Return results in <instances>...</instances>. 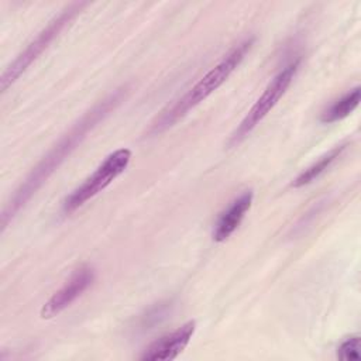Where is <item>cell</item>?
Masks as SVG:
<instances>
[{
	"label": "cell",
	"mask_w": 361,
	"mask_h": 361,
	"mask_svg": "<svg viewBox=\"0 0 361 361\" xmlns=\"http://www.w3.org/2000/svg\"><path fill=\"white\" fill-rule=\"evenodd\" d=\"M127 87H118L103 100L96 103L78 120L71 130L42 157V159L32 168L24 182L17 188L11 199L7 202L1 213V230L14 219V216L25 206L32 195L42 186V183L54 173V171L68 158V155L78 147L86 134L94 128L114 107L120 104Z\"/></svg>",
	"instance_id": "6da1fadb"
},
{
	"label": "cell",
	"mask_w": 361,
	"mask_h": 361,
	"mask_svg": "<svg viewBox=\"0 0 361 361\" xmlns=\"http://www.w3.org/2000/svg\"><path fill=\"white\" fill-rule=\"evenodd\" d=\"M252 44L254 37H250L231 48L224 55V58L216 66H213L199 82H196L182 97L161 111V114L152 121L148 134L158 135L164 133L182 117H185L192 109L200 104L204 99H207L214 90H217L240 66Z\"/></svg>",
	"instance_id": "7a4b0ae2"
},
{
	"label": "cell",
	"mask_w": 361,
	"mask_h": 361,
	"mask_svg": "<svg viewBox=\"0 0 361 361\" xmlns=\"http://www.w3.org/2000/svg\"><path fill=\"white\" fill-rule=\"evenodd\" d=\"M86 3H72L65 7L56 17H54L45 28H42L37 37L25 47L23 52L6 68L1 75V92H6L25 71L27 68L49 47V44L59 35V32L82 11Z\"/></svg>",
	"instance_id": "3957f363"
},
{
	"label": "cell",
	"mask_w": 361,
	"mask_h": 361,
	"mask_svg": "<svg viewBox=\"0 0 361 361\" xmlns=\"http://www.w3.org/2000/svg\"><path fill=\"white\" fill-rule=\"evenodd\" d=\"M131 161V151L120 148L106 157V159L96 168V171L85 179L72 193H69L63 203L62 210L69 214L83 206L89 199L94 197L104 188H107L118 175H121Z\"/></svg>",
	"instance_id": "277c9868"
},
{
	"label": "cell",
	"mask_w": 361,
	"mask_h": 361,
	"mask_svg": "<svg viewBox=\"0 0 361 361\" xmlns=\"http://www.w3.org/2000/svg\"><path fill=\"white\" fill-rule=\"evenodd\" d=\"M298 68H299V59H295L275 75V78L268 83L262 94L252 104V107L248 110L245 117L241 120V123L230 135L227 142L228 147H234L240 144L259 124V121L274 109V106L279 102V99L285 94L286 89L290 86Z\"/></svg>",
	"instance_id": "5b68a950"
},
{
	"label": "cell",
	"mask_w": 361,
	"mask_h": 361,
	"mask_svg": "<svg viewBox=\"0 0 361 361\" xmlns=\"http://www.w3.org/2000/svg\"><path fill=\"white\" fill-rule=\"evenodd\" d=\"M94 281V271L89 265L78 268L66 283L58 289L41 307V317L51 319L65 310L72 302H75Z\"/></svg>",
	"instance_id": "8992f818"
},
{
	"label": "cell",
	"mask_w": 361,
	"mask_h": 361,
	"mask_svg": "<svg viewBox=\"0 0 361 361\" xmlns=\"http://www.w3.org/2000/svg\"><path fill=\"white\" fill-rule=\"evenodd\" d=\"M196 329L193 320L152 341L141 354L142 361H168L176 358L189 344Z\"/></svg>",
	"instance_id": "52a82bcc"
},
{
	"label": "cell",
	"mask_w": 361,
	"mask_h": 361,
	"mask_svg": "<svg viewBox=\"0 0 361 361\" xmlns=\"http://www.w3.org/2000/svg\"><path fill=\"white\" fill-rule=\"evenodd\" d=\"M252 199H254L252 190L251 189L244 190L220 213L212 233V237L214 241L217 243L226 241L237 230L245 213L250 210L252 204Z\"/></svg>",
	"instance_id": "ba28073f"
},
{
	"label": "cell",
	"mask_w": 361,
	"mask_h": 361,
	"mask_svg": "<svg viewBox=\"0 0 361 361\" xmlns=\"http://www.w3.org/2000/svg\"><path fill=\"white\" fill-rule=\"evenodd\" d=\"M360 96H361V90L358 86L354 87L353 90L347 92L345 94H343L341 97L334 100L327 109L323 110V113L320 116V121L322 123H334V121L345 118L348 114H351L357 109V106L360 103Z\"/></svg>",
	"instance_id": "9c48e42d"
},
{
	"label": "cell",
	"mask_w": 361,
	"mask_h": 361,
	"mask_svg": "<svg viewBox=\"0 0 361 361\" xmlns=\"http://www.w3.org/2000/svg\"><path fill=\"white\" fill-rule=\"evenodd\" d=\"M347 144H341L334 147L333 149H330L326 155H323L317 162L312 164L309 168H306L303 172H300L292 182L293 188H302L305 185H309L310 182H313L314 179H317L326 169H329L331 166V164L334 161H337L341 154L345 151Z\"/></svg>",
	"instance_id": "30bf717a"
},
{
	"label": "cell",
	"mask_w": 361,
	"mask_h": 361,
	"mask_svg": "<svg viewBox=\"0 0 361 361\" xmlns=\"http://www.w3.org/2000/svg\"><path fill=\"white\" fill-rule=\"evenodd\" d=\"M360 348H361V340L358 336H351L348 338H345L340 347L337 348V357L343 361H351V360H360L361 354H360Z\"/></svg>",
	"instance_id": "8fae6325"
}]
</instances>
